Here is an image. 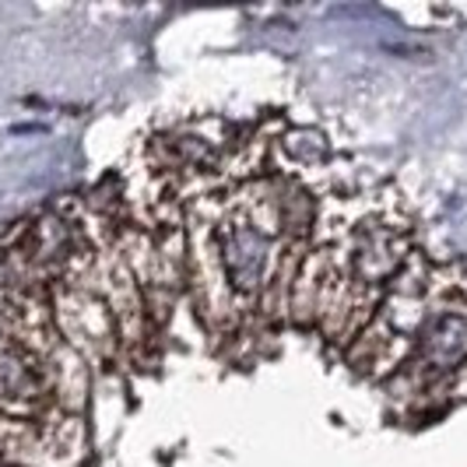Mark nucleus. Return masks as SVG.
Wrapping results in <instances>:
<instances>
[{
  "label": "nucleus",
  "instance_id": "6",
  "mask_svg": "<svg viewBox=\"0 0 467 467\" xmlns=\"http://www.w3.org/2000/svg\"><path fill=\"white\" fill-rule=\"evenodd\" d=\"M0 348H4V317H0Z\"/></svg>",
  "mask_w": 467,
  "mask_h": 467
},
{
  "label": "nucleus",
  "instance_id": "3",
  "mask_svg": "<svg viewBox=\"0 0 467 467\" xmlns=\"http://www.w3.org/2000/svg\"><path fill=\"white\" fill-rule=\"evenodd\" d=\"M47 369L25 351L0 348V404L4 408H36L47 394Z\"/></svg>",
  "mask_w": 467,
  "mask_h": 467
},
{
  "label": "nucleus",
  "instance_id": "5",
  "mask_svg": "<svg viewBox=\"0 0 467 467\" xmlns=\"http://www.w3.org/2000/svg\"><path fill=\"white\" fill-rule=\"evenodd\" d=\"M64 327H67L70 341H78L81 348H109L113 341V317H109V306L95 296L85 292H74L67 296L64 306Z\"/></svg>",
  "mask_w": 467,
  "mask_h": 467
},
{
  "label": "nucleus",
  "instance_id": "1",
  "mask_svg": "<svg viewBox=\"0 0 467 467\" xmlns=\"http://www.w3.org/2000/svg\"><path fill=\"white\" fill-rule=\"evenodd\" d=\"M214 254L222 281L235 296H254L264 288L271 271V239L246 211H233L229 218H222L214 233Z\"/></svg>",
  "mask_w": 467,
  "mask_h": 467
},
{
  "label": "nucleus",
  "instance_id": "2",
  "mask_svg": "<svg viewBox=\"0 0 467 467\" xmlns=\"http://www.w3.org/2000/svg\"><path fill=\"white\" fill-rule=\"evenodd\" d=\"M419 362L432 373H453L467 362V317L440 313L419 334Z\"/></svg>",
  "mask_w": 467,
  "mask_h": 467
},
{
  "label": "nucleus",
  "instance_id": "4",
  "mask_svg": "<svg viewBox=\"0 0 467 467\" xmlns=\"http://www.w3.org/2000/svg\"><path fill=\"white\" fill-rule=\"evenodd\" d=\"M355 275L362 281L390 278L404 264V243L387 225H366L355 239Z\"/></svg>",
  "mask_w": 467,
  "mask_h": 467
}]
</instances>
